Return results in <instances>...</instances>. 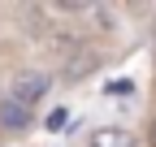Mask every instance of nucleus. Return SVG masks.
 Wrapping results in <instances>:
<instances>
[{"instance_id":"obj_1","label":"nucleus","mask_w":156,"mask_h":147,"mask_svg":"<svg viewBox=\"0 0 156 147\" xmlns=\"http://www.w3.org/2000/svg\"><path fill=\"white\" fill-rule=\"evenodd\" d=\"M44 91H48V74L30 69V74H22V78L13 82V95H9V100H17L22 108H30V104H35L39 95H44Z\"/></svg>"},{"instance_id":"obj_2","label":"nucleus","mask_w":156,"mask_h":147,"mask_svg":"<svg viewBox=\"0 0 156 147\" xmlns=\"http://www.w3.org/2000/svg\"><path fill=\"white\" fill-rule=\"evenodd\" d=\"M91 147H134V134L117 130V125H104V130L91 134Z\"/></svg>"},{"instance_id":"obj_3","label":"nucleus","mask_w":156,"mask_h":147,"mask_svg":"<svg viewBox=\"0 0 156 147\" xmlns=\"http://www.w3.org/2000/svg\"><path fill=\"white\" fill-rule=\"evenodd\" d=\"M0 121L9 130H22V125H30V108H22L17 100H0Z\"/></svg>"},{"instance_id":"obj_4","label":"nucleus","mask_w":156,"mask_h":147,"mask_svg":"<svg viewBox=\"0 0 156 147\" xmlns=\"http://www.w3.org/2000/svg\"><path fill=\"white\" fill-rule=\"evenodd\" d=\"M152 134H156V130H152Z\"/></svg>"}]
</instances>
